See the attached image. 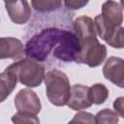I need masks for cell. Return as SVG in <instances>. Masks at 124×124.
Masks as SVG:
<instances>
[{
    "label": "cell",
    "instance_id": "cell-13",
    "mask_svg": "<svg viewBox=\"0 0 124 124\" xmlns=\"http://www.w3.org/2000/svg\"><path fill=\"white\" fill-rule=\"evenodd\" d=\"M75 34L78 39H82L88 36H95V28L93 19L87 16H81L77 17L73 22Z\"/></svg>",
    "mask_w": 124,
    "mask_h": 124
},
{
    "label": "cell",
    "instance_id": "cell-11",
    "mask_svg": "<svg viewBox=\"0 0 124 124\" xmlns=\"http://www.w3.org/2000/svg\"><path fill=\"white\" fill-rule=\"evenodd\" d=\"M24 52L23 44L15 37H0V59H17Z\"/></svg>",
    "mask_w": 124,
    "mask_h": 124
},
{
    "label": "cell",
    "instance_id": "cell-2",
    "mask_svg": "<svg viewBox=\"0 0 124 124\" xmlns=\"http://www.w3.org/2000/svg\"><path fill=\"white\" fill-rule=\"evenodd\" d=\"M46 94L48 101L56 106L67 105L71 94V86L68 76L59 70H50L45 75Z\"/></svg>",
    "mask_w": 124,
    "mask_h": 124
},
{
    "label": "cell",
    "instance_id": "cell-20",
    "mask_svg": "<svg viewBox=\"0 0 124 124\" xmlns=\"http://www.w3.org/2000/svg\"><path fill=\"white\" fill-rule=\"evenodd\" d=\"M89 0H64V5L69 10H78L87 5Z\"/></svg>",
    "mask_w": 124,
    "mask_h": 124
},
{
    "label": "cell",
    "instance_id": "cell-21",
    "mask_svg": "<svg viewBox=\"0 0 124 124\" xmlns=\"http://www.w3.org/2000/svg\"><path fill=\"white\" fill-rule=\"evenodd\" d=\"M124 98L123 97H119L117 99L114 100L113 102V108L115 109V111L119 114L120 117H124Z\"/></svg>",
    "mask_w": 124,
    "mask_h": 124
},
{
    "label": "cell",
    "instance_id": "cell-5",
    "mask_svg": "<svg viewBox=\"0 0 124 124\" xmlns=\"http://www.w3.org/2000/svg\"><path fill=\"white\" fill-rule=\"evenodd\" d=\"M93 23L95 32L101 40L114 48H122L124 46V29L122 26H114L107 22L101 15L95 16Z\"/></svg>",
    "mask_w": 124,
    "mask_h": 124
},
{
    "label": "cell",
    "instance_id": "cell-18",
    "mask_svg": "<svg viewBox=\"0 0 124 124\" xmlns=\"http://www.w3.org/2000/svg\"><path fill=\"white\" fill-rule=\"evenodd\" d=\"M12 121L14 123H35V124L40 123V119L37 117V114H31V113H25L19 111H17L13 115Z\"/></svg>",
    "mask_w": 124,
    "mask_h": 124
},
{
    "label": "cell",
    "instance_id": "cell-19",
    "mask_svg": "<svg viewBox=\"0 0 124 124\" xmlns=\"http://www.w3.org/2000/svg\"><path fill=\"white\" fill-rule=\"evenodd\" d=\"M75 122H78V123H89V124L96 123L95 116L93 114H91L90 112H86V111H79V112H78L74 116V118L70 121V123H75Z\"/></svg>",
    "mask_w": 124,
    "mask_h": 124
},
{
    "label": "cell",
    "instance_id": "cell-17",
    "mask_svg": "<svg viewBox=\"0 0 124 124\" xmlns=\"http://www.w3.org/2000/svg\"><path fill=\"white\" fill-rule=\"evenodd\" d=\"M118 116L119 114L116 111L108 109V108H104L97 112V114L95 115V121L98 124H101V123L115 124L119 120Z\"/></svg>",
    "mask_w": 124,
    "mask_h": 124
},
{
    "label": "cell",
    "instance_id": "cell-9",
    "mask_svg": "<svg viewBox=\"0 0 124 124\" xmlns=\"http://www.w3.org/2000/svg\"><path fill=\"white\" fill-rule=\"evenodd\" d=\"M103 75L106 79L111 81L120 88L124 87V60L111 56L105 62Z\"/></svg>",
    "mask_w": 124,
    "mask_h": 124
},
{
    "label": "cell",
    "instance_id": "cell-12",
    "mask_svg": "<svg viewBox=\"0 0 124 124\" xmlns=\"http://www.w3.org/2000/svg\"><path fill=\"white\" fill-rule=\"evenodd\" d=\"M101 16L107 22L114 26H122L123 9L121 4L113 0H107L102 5Z\"/></svg>",
    "mask_w": 124,
    "mask_h": 124
},
{
    "label": "cell",
    "instance_id": "cell-14",
    "mask_svg": "<svg viewBox=\"0 0 124 124\" xmlns=\"http://www.w3.org/2000/svg\"><path fill=\"white\" fill-rule=\"evenodd\" d=\"M17 79L16 76L9 71L0 73V103L4 102L14 91L16 86Z\"/></svg>",
    "mask_w": 124,
    "mask_h": 124
},
{
    "label": "cell",
    "instance_id": "cell-15",
    "mask_svg": "<svg viewBox=\"0 0 124 124\" xmlns=\"http://www.w3.org/2000/svg\"><path fill=\"white\" fill-rule=\"evenodd\" d=\"M88 95L92 104L101 105L107 101L108 97V90L103 83H95L89 87Z\"/></svg>",
    "mask_w": 124,
    "mask_h": 124
},
{
    "label": "cell",
    "instance_id": "cell-7",
    "mask_svg": "<svg viewBox=\"0 0 124 124\" xmlns=\"http://www.w3.org/2000/svg\"><path fill=\"white\" fill-rule=\"evenodd\" d=\"M15 107L19 112L31 114H38L42 108L39 97L29 88H23L18 91L15 97Z\"/></svg>",
    "mask_w": 124,
    "mask_h": 124
},
{
    "label": "cell",
    "instance_id": "cell-16",
    "mask_svg": "<svg viewBox=\"0 0 124 124\" xmlns=\"http://www.w3.org/2000/svg\"><path fill=\"white\" fill-rule=\"evenodd\" d=\"M62 0H31L32 8L40 13L52 12L61 7Z\"/></svg>",
    "mask_w": 124,
    "mask_h": 124
},
{
    "label": "cell",
    "instance_id": "cell-1",
    "mask_svg": "<svg viewBox=\"0 0 124 124\" xmlns=\"http://www.w3.org/2000/svg\"><path fill=\"white\" fill-rule=\"evenodd\" d=\"M63 30L56 27L45 28L35 34L25 45L24 53L38 62L45 61L59 44Z\"/></svg>",
    "mask_w": 124,
    "mask_h": 124
},
{
    "label": "cell",
    "instance_id": "cell-3",
    "mask_svg": "<svg viewBox=\"0 0 124 124\" xmlns=\"http://www.w3.org/2000/svg\"><path fill=\"white\" fill-rule=\"evenodd\" d=\"M6 71L12 72L16 79L27 87L39 86L45 78V68L36 60L29 57L22 58L9 65Z\"/></svg>",
    "mask_w": 124,
    "mask_h": 124
},
{
    "label": "cell",
    "instance_id": "cell-8",
    "mask_svg": "<svg viewBox=\"0 0 124 124\" xmlns=\"http://www.w3.org/2000/svg\"><path fill=\"white\" fill-rule=\"evenodd\" d=\"M6 11L11 20L18 25L29 21L32 12L27 0H4Z\"/></svg>",
    "mask_w": 124,
    "mask_h": 124
},
{
    "label": "cell",
    "instance_id": "cell-4",
    "mask_svg": "<svg viewBox=\"0 0 124 124\" xmlns=\"http://www.w3.org/2000/svg\"><path fill=\"white\" fill-rule=\"evenodd\" d=\"M78 42L79 52L76 60L77 63L86 64L93 68L104 62L107 57V47L98 41L96 35L79 39Z\"/></svg>",
    "mask_w": 124,
    "mask_h": 124
},
{
    "label": "cell",
    "instance_id": "cell-10",
    "mask_svg": "<svg viewBox=\"0 0 124 124\" xmlns=\"http://www.w3.org/2000/svg\"><path fill=\"white\" fill-rule=\"evenodd\" d=\"M89 87L82 84H75L71 87V94L67 106L74 110H81L88 108L92 103L88 95Z\"/></svg>",
    "mask_w": 124,
    "mask_h": 124
},
{
    "label": "cell",
    "instance_id": "cell-6",
    "mask_svg": "<svg viewBox=\"0 0 124 124\" xmlns=\"http://www.w3.org/2000/svg\"><path fill=\"white\" fill-rule=\"evenodd\" d=\"M79 52V42L75 33L63 30L61 40L52 51L53 57L60 61L72 62L76 61Z\"/></svg>",
    "mask_w": 124,
    "mask_h": 124
}]
</instances>
